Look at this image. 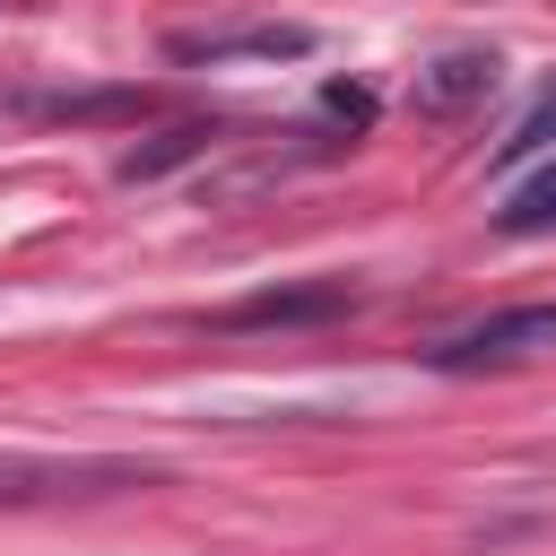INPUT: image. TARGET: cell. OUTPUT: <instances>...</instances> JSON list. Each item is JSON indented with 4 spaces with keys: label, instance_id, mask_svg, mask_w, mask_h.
I'll return each mask as SVG.
<instances>
[{
    "label": "cell",
    "instance_id": "cell-7",
    "mask_svg": "<svg viewBox=\"0 0 556 556\" xmlns=\"http://www.w3.org/2000/svg\"><path fill=\"white\" fill-rule=\"evenodd\" d=\"M208 148V122H182V130H165V139H148V148H130L113 174L122 182H148V174H165V165H182V156H200Z\"/></svg>",
    "mask_w": 556,
    "mask_h": 556
},
{
    "label": "cell",
    "instance_id": "cell-8",
    "mask_svg": "<svg viewBox=\"0 0 556 556\" xmlns=\"http://www.w3.org/2000/svg\"><path fill=\"white\" fill-rule=\"evenodd\" d=\"M547 148H556V87H547V96L513 122V139L495 148V165H521V156H547Z\"/></svg>",
    "mask_w": 556,
    "mask_h": 556
},
{
    "label": "cell",
    "instance_id": "cell-6",
    "mask_svg": "<svg viewBox=\"0 0 556 556\" xmlns=\"http://www.w3.org/2000/svg\"><path fill=\"white\" fill-rule=\"evenodd\" d=\"M495 226H504V235H547V226H556V156H547L539 174H521V182L504 191Z\"/></svg>",
    "mask_w": 556,
    "mask_h": 556
},
{
    "label": "cell",
    "instance_id": "cell-1",
    "mask_svg": "<svg viewBox=\"0 0 556 556\" xmlns=\"http://www.w3.org/2000/svg\"><path fill=\"white\" fill-rule=\"evenodd\" d=\"M556 348V304H513V313H486L452 339L426 348L434 374H513V365H539Z\"/></svg>",
    "mask_w": 556,
    "mask_h": 556
},
{
    "label": "cell",
    "instance_id": "cell-5",
    "mask_svg": "<svg viewBox=\"0 0 556 556\" xmlns=\"http://www.w3.org/2000/svg\"><path fill=\"white\" fill-rule=\"evenodd\" d=\"M356 287L348 278H321V287H269V295H243L226 304V321H321V313H348Z\"/></svg>",
    "mask_w": 556,
    "mask_h": 556
},
{
    "label": "cell",
    "instance_id": "cell-3",
    "mask_svg": "<svg viewBox=\"0 0 556 556\" xmlns=\"http://www.w3.org/2000/svg\"><path fill=\"white\" fill-rule=\"evenodd\" d=\"M495 78H504V61H495L486 43H460V52H434V61L417 70L408 104H417V113H469V104L495 96Z\"/></svg>",
    "mask_w": 556,
    "mask_h": 556
},
{
    "label": "cell",
    "instance_id": "cell-2",
    "mask_svg": "<svg viewBox=\"0 0 556 556\" xmlns=\"http://www.w3.org/2000/svg\"><path fill=\"white\" fill-rule=\"evenodd\" d=\"M156 469L139 460H43V452H0V504H43V495H96V486H148Z\"/></svg>",
    "mask_w": 556,
    "mask_h": 556
},
{
    "label": "cell",
    "instance_id": "cell-4",
    "mask_svg": "<svg viewBox=\"0 0 556 556\" xmlns=\"http://www.w3.org/2000/svg\"><path fill=\"white\" fill-rule=\"evenodd\" d=\"M174 61H304L313 26H208V35H165Z\"/></svg>",
    "mask_w": 556,
    "mask_h": 556
}]
</instances>
